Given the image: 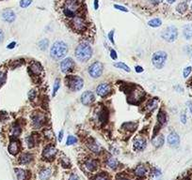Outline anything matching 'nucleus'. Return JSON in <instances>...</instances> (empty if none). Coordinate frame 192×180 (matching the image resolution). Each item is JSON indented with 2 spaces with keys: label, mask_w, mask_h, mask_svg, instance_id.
<instances>
[{
  "label": "nucleus",
  "mask_w": 192,
  "mask_h": 180,
  "mask_svg": "<svg viewBox=\"0 0 192 180\" xmlns=\"http://www.w3.org/2000/svg\"><path fill=\"white\" fill-rule=\"evenodd\" d=\"M15 45H16V42H14V41H13V42L10 43V44L8 45V47H7V48H8V49H13V48L15 47Z\"/></svg>",
  "instance_id": "55"
},
{
  "label": "nucleus",
  "mask_w": 192,
  "mask_h": 180,
  "mask_svg": "<svg viewBox=\"0 0 192 180\" xmlns=\"http://www.w3.org/2000/svg\"><path fill=\"white\" fill-rule=\"evenodd\" d=\"M67 52H68V47L66 43L62 41H58L52 45L50 50V55L54 59L58 60L65 57Z\"/></svg>",
  "instance_id": "2"
},
{
  "label": "nucleus",
  "mask_w": 192,
  "mask_h": 180,
  "mask_svg": "<svg viewBox=\"0 0 192 180\" xmlns=\"http://www.w3.org/2000/svg\"><path fill=\"white\" fill-rule=\"evenodd\" d=\"M48 46H49V41H48L47 39H42V41L39 42L40 49L42 50V51L46 50L47 48H48Z\"/></svg>",
  "instance_id": "35"
},
{
  "label": "nucleus",
  "mask_w": 192,
  "mask_h": 180,
  "mask_svg": "<svg viewBox=\"0 0 192 180\" xmlns=\"http://www.w3.org/2000/svg\"><path fill=\"white\" fill-rule=\"evenodd\" d=\"M181 121L183 124H186V115L185 114H181Z\"/></svg>",
  "instance_id": "52"
},
{
  "label": "nucleus",
  "mask_w": 192,
  "mask_h": 180,
  "mask_svg": "<svg viewBox=\"0 0 192 180\" xmlns=\"http://www.w3.org/2000/svg\"><path fill=\"white\" fill-rule=\"evenodd\" d=\"M154 3H157V4H158V3H161L163 0H154Z\"/></svg>",
  "instance_id": "62"
},
{
  "label": "nucleus",
  "mask_w": 192,
  "mask_h": 180,
  "mask_svg": "<svg viewBox=\"0 0 192 180\" xmlns=\"http://www.w3.org/2000/svg\"><path fill=\"white\" fill-rule=\"evenodd\" d=\"M94 99H95L94 94L90 91H86L81 95V102L85 106L90 105L94 101Z\"/></svg>",
  "instance_id": "14"
},
{
  "label": "nucleus",
  "mask_w": 192,
  "mask_h": 180,
  "mask_svg": "<svg viewBox=\"0 0 192 180\" xmlns=\"http://www.w3.org/2000/svg\"><path fill=\"white\" fill-rule=\"evenodd\" d=\"M77 142V139L74 137V136H72V135H69L67 138V142H66V145L67 146H71V145H74Z\"/></svg>",
  "instance_id": "39"
},
{
  "label": "nucleus",
  "mask_w": 192,
  "mask_h": 180,
  "mask_svg": "<svg viewBox=\"0 0 192 180\" xmlns=\"http://www.w3.org/2000/svg\"><path fill=\"white\" fill-rule=\"evenodd\" d=\"M157 104H158V101H157V99H151V101L148 102V104H147V106H146V110H147L148 112H153L154 110L157 109Z\"/></svg>",
  "instance_id": "27"
},
{
  "label": "nucleus",
  "mask_w": 192,
  "mask_h": 180,
  "mask_svg": "<svg viewBox=\"0 0 192 180\" xmlns=\"http://www.w3.org/2000/svg\"><path fill=\"white\" fill-rule=\"evenodd\" d=\"M111 92V86L107 83H100L96 88V93L101 98H104L107 96Z\"/></svg>",
  "instance_id": "11"
},
{
  "label": "nucleus",
  "mask_w": 192,
  "mask_h": 180,
  "mask_svg": "<svg viewBox=\"0 0 192 180\" xmlns=\"http://www.w3.org/2000/svg\"><path fill=\"white\" fill-rule=\"evenodd\" d=\"M62 138H63V130H61V132H59V134H58V141L61 142Z\"/></svg>",
  "instance_id": "56"
},
{
  "label": "nucleus",
  "mask_w": 192,
  "mask_h": 180,
  "mask_svg": "<svg viewBox=\"0 0 192 180\" xmlns=\"http://www.w3.org/2000/svg\"><path fill=\"white\" fill-rule=\"evenodd\" d=\"M114 66H115L116 68H119V69H122V70H123L127 71V72H129V71H130V68L128 67L126 64H125V63H122V62L115 63Z\"/></svg>",
  "instance_id": "37"
},
{
  "label": "nucleus",
  "mask_w": 192,
  "mask_h": 180,
  "mask_svg": "<svg viewBox=\"0 0 192 180\" xmlns=\"http://www.w3.org/2000/svg\"><path fill=\"white\" fill-rule=\"evenodd\" d=\"M52 175V171L50 168H46V169H43L41 173H40L39 177L41 180H48Z\"/></svg>",
  "instance_id": "24"
},
{
  "label": "nucleus",
  "mask_w": 192,
  "mask_h": 180,
  "mask_svg": "<svg viewBox=\"0 0 192 180\" xmlns=\"http://www.w3.org/2000/svg\"><path fill=\"white\" fill-rule=\"evenodd\" d=\"M89 148L93 152H94V153H99L100 150H101V147H100V146L96 142L90 143L89 145Z\"/></svg>",
  "instance_id": "32"
},
{
  "label": "nucleus",
  "mask_w": 192,
  "mask_h": 180,
  "mask_svg": "<svg viewBox=\"0 0 192 180\" xmlns=\"http://www.w3.org/2000/svg\"><path fill=\"white\" fill-rule=\"evenodd\" d=\"M113 35H114V31L112 30L111 32H109V41L112 42V43H114V39H113Z\"/></svg>",
  "instance_id": "51"
},
{
  "label": "nucleus",
  "mask_w": 192,
  "mask_h": 180,
  "mask_svg": "<svg viewBox=\"0 0 192 180\" xmlns=\"http://www.w3.org/2000/svg\"><path fill=\"white\" fill-rule=\"evenodd\" d=\"M146 140L143 137H138L134 140V148L137 151H142L146 147Z\"/></svg>",
  "instance_id": "17"
},
{
  "label": "nucleus",
  "mask_w": 192,
  "mask_h": 180,
  "mask_svg": "<svg viewBox=\"0 0 192 180\" xmlns=\"http://www.w3.org/2000/svg\"><path fill=\"white\" fill-rule=\"evenodd\" d=\"M20 149H21V145H20V142L17 140H11L10 145H9V152L11 155H16L19 153Z\"/></svg>",
  "instance_id": "15"
},
{
  "label": "nucleus",
  "mask_w": 192,
  "mask_h": 180,
  "mask_svg": "<svg viewBox=\"0 0 192 180\" xmlns=\"http://www.w3.org/2000/svg\"><path fill=\"white\" fill-rule=\"evenodd\" d=\"M6 81V73L3 72V71H0V85Z\"/></svg>",
  "instance_id": "47"
},
{
  "label": "nucleus",
  "mask_w": 192,
  "mask_h": 180,
  "mask_svg": "<svg viewBox=\"0 0 192 180\" xmlns=\"http://www.w3.org/2000/svg\"><path fill=\"white\" fill-rule=\"evenodd\" d=\"M65 81L68 87L72 91H79L83 88L84 86V80L79 77V76H67L65 78Z\"/></svg>",
  "instance_id": "3"
},
{
  "label": "nucleus",
  "mask_w": 192,
  "mask_h": 180,
  "mask_svg": "<svg viewBox=\"0 0 192 180\" xmlns=\"http://www.w3.org/2000/svg\"><path fill=\"white\" fill-rule=\"evenodd\" d=\"M74 67V60L70 57L63 59L61 63V70L63 73H67V72H69V71L73 70Z\"/></svg>",
  "instance_id": "12"
},
{
  "label": "nucleus",
  "mask_w": 192,
  "mask_h": 180,
  "mask_svg": "<svg viewBox=\"0 0 192 180\" xmlns=\"http://www.w3.org/2000/svg\"><path fill=\"white\" fill-rule=\"evenodd\" d=\"M97 161H95V159H87V161H85V163H84V167L86 168V170L88 172H93L95 171L96 169H97Z\"/></svg>",
  "instance_id": "19"
},
{
  "label": "nucleus",
  "mask_w": 192,
  "mask_h": 180,
  "mask_svg": "<svg viewBox=\"0 0 192 180\" xmlns=\"http://www.w3.org/2000/svg\"><path fill=\"white\" fill-rule=\"evenodd\" d=\"M189 110H190V113H191V114H192V103H189Z\"/></svg>",
  "instance_id": "61"
},
{
  "label": "nucleus",
  "mask_w": 192,
  "mask_h": 180,
  "mask_svg": "<svg viewBox=\"0 0 192 180\" xmlns=\"http://www.w3.org/2000/svg\"><path fill=\"white\" fill-rule=\"evenodd\" d=\"M29 70L31 72H33L35 75H39L40 73H42V67L41 66V64L38 62H33L29 67Z\"/></svg>",
  "instance_id": "21"
},
{
  "label": "nucleus",
  "mask_w": 192,
  "mask_h": 180,
  "mask_svg": "<svg viewBox=\"0 0 192 180\" xmlns=\"http://www.w3.org/2000/svg\"><path fill=\"white\" fill-rule=\"evenodd\" d=\"M106 166L111 170H115L119 167V161L115 158H109L106 159Z\"/></svg>",
  "instance_id": "23"
},
{
  "label": "nucleus",
  "mask_w": 192,
  "mask_h": 180,
  "mask_svg": "<svg viewBox=\"0 0 192 180\" xmlns=\"http://www.w3.org/2000/svg\"><path fill=\"white\" fill-rule=\"evenodd\" d=\"M153 143H154V146H157V147H160L161 146H163V143H164V137H163V135L157 136V138H154L153 140Z\"/></svg>",
  "instance_id": "30"
},
{
  "label": "nucleus",
  "mask_w": 192,
  "mask_h": 180,
  "mask_svg": "<svg viewBox=\"0 0 192 180\" xmlns=\"http://www.w3.org/2000/svg\"><path fill=\"white\" fill-rule=\"evenodd\" d=\"M45 137H47L48 139H53V137H54V134L51 131V130H46L45 131Z\"/></svg>",
  "instance_id": "46"
},
{
  "label": "nucleus",
  "mask_w": 192,
  "mask_h": 180,
  "mask_svg": "<svg viewBox=\"0 0 192 180\" xmlns=\"http://www.w3.org/2000/svg\"><path fill=\"white\" fill-rule=\"evenodd\" d=\"M93 55V49L88 43L82 42L75 49V57L80 62H87Z\"/></svg>",
  "instance_id": "1"
},
{
  "label": "nucleus",
  "mask_w": 192,
  "mask_h": 180,
  "mask_svg": "<svg viewBox=\"0 0 192 180\" xmlns=\"http://www.w3.org/2000/svg\"><path fill=\"white\" fill-rule=\"evenodd\" d=\"M191 71H192V68L191 67H186L185 70H184V71H183V76H184V78H187L189 76V74L191 73Z\"/></svg>",
  "instance_id": "40"
},
{
  "label": "nucleus",
  "mask_w": 192,
  "mask_h": 180,
  "mask_svg": "<svg viewBox=\"0 0 192 180\" xmlns=\"http://www.w3.org/2000/svg\"><path fill=\"white\" fill-rule=\"evenodd\" d=\"M110 57H111L112 59H114V60L117 59V53H116L115 50H113V49L110 50Z\"/></svg>",
  "instance_id": "49"
},
{
  "label": "nucleus",
  "mask_w": 192,
  "mask_h": 180,
  "mask_svg": "<svg viewBox=\"0 0 192 180\" xmlns=\"http://www.w3.org/2000/svg\"><path fill=\"white\" fill-rule=\"evenodd\" d=\"M36 96H37V92H36V90L32 89L29 92V99H30V101H34V99H36Z\"/></svg>",
  "instance_id": "44"
},
{
  "label": "nucleus",
  "mask_w": 192,
  "mask_h": 180,
  "mask_svg": "<svg viewBox=\"0 0 192 180\" xmlns=\"http://www.w3.org/2000/svg\"><path fill=\"white\" fill-rule=\"evenodd\" d=\"M135 70L137 71L138 73H141V72H142V71H143V69H142V67H141V66H137V67H136Z\"/></svg>",
  "instance_id": "53"
},
{
  "label": "nucleus",
  "mask_w": 192,
  "mask_h": 180,
  "mask_svg": "<svg viewBox=\"0 0 192 180\" xmlns=\"http://www.w3.org/2000/svg\"><path fill=\"white\" fill-rule=\"evenodd\" d=\"M32 159H33V156L29 153H24L20 156L19 158V161L20 163H22V164H29V163L32 161Z\"/></svg>",
  "instance_id": "22"
},
{
  "label": "nucleus",
  "mask_w": 192,
  "mask_h": 180,
  "mask_svg": "<svg viewBox=\"0 0 192 180\" xmlns=\"http://www.w3.org/2000/svg\"><path fill=\"white\" fill-rule=\"evenodd\" d=\"M93 180H110V177L106 173H100L95 175Z\"/></svg>",
  "instance_id": "33"
},
{
  "label": "nucleus",
  "mask_w": 192,
  "mask_h": 180,
  "mask_svg": "<svg viewBox=\"0 0 192 180\" xmlns=\"http://www.w3.org/2000/svg\"><path fill=\"white\" fill-rule=\"evenodd\" d=\"M166 120H167V117H166L165 112L160 110L159 113L157 114V121H158V123L162 126L166 123Z\"/></svg>",
  "instance_id": "29"
},
{
  "label": "nucleus",
  "mask_w": 192,
  "mask_h": 180,
  "mask_svg": "<svg viewBox=\"0 0 192 180\" xmlns=\"http://www.w3.org/2000/svg\"><path fill=\"white\" fill-rule=\"evenodd\" d=\"M72 23H73L74 29L77 32H82L84 30H86L87 28L86 21L82 17H80V16H75L73 19V21H72Z\"/></svg>",
  "instance_id": "9"
},
{
  "label": "nucleus",
  "mask_w": 192,
  "mask_h": 180,
  "mask_svg": "<svg viewBox=\"0 0 192 180\" xmlns=\"http://www.w3.org/2000/svg\"><path fill=\"white\" fill-rule=\"evenodd\" d=\"M134 173H135L136 177H138L139 178L144 177L147 174V168H146V166H144L143 164H139V165H138L137 167L135 168Z\"/></svg>",
  "instance_id": "20"
},
{
  "label": "nucleus",
  "mask_w": 192,
  "mask_h": 180,
  "mask_svg": "<svg viewBox=\"0 0 192 180\" xmlns=\"http://www.w3.org/2000/svg\"><path fill=\"white\" fill-rule=\"evenodd\" d=\"M61 165L64 167V168H69L71 166V163L69 161V159H68L67 158H63L61 159Z\"/></svg>",
  "instance_id": "43"
},
{
  "label": "nucleus",
  "mask_w": 192,
  "mask_h": 180,
  "mask_svg": "<svg viewBox=\"0 0 192 180\" xmlns=\"http://www.w3.org/2000/svg\"><path fill=\"white\" fill-rule=\"evenodd\" d=\"M144 96V91L141 88V87L138 86H134L133 88H132L130 91H129V95H128V99H129V101H131V99H133L132 101V103H138V101H141L142 98Z\"/></svg>",
  "instance_id": "7"
},
{
  "label": "nucleus",
  "mask_w": 192,
  "mask_h": 180,
  "mask_svg": "<svg viewBox=\"0 0 192 180\" xmlns=\"http://www.w3.org/2000/svg\"><path fill=\"white\" fill-rule=\"evenodd\" d=\"M57 152L58 150L56 149L54 146H47L42 151V157L47 159V161H51V159H53L56 157Z\"/></svg>",
  "instance_id": "13"
},
{
  "label": "nucleus",
  "mask_w": 192,
  "mask_h": 180,
  "mask_svg": "<svg viewBox=\"0 0 192 180\" xmlns=\"http://www.w3.org/2000/svg\"><path fill=\"white\" fill-rule=\"evenodd\" d=\"M97 117H98V121L104 123V122H106L107 119V113H106V112H104V111H101L100 113H98Z\"/></svg>",
  "instance_id": "36"
},
{
  "label": "nucleus",
  "mask_w": 192,
  "mask_h": 180,
  "mask_svg": "<svg viewBox=\"0 0 192 180\" xmlns=\"http://www.w3.org/2000/svg\"><path fill=\"white\" fill-rule=\"evenodd\" d=\"M31 3H32V0H21V1H20V6L22 8H26V7H29Z\"/></svg>",
  "instance_id": "42"
},
{
  "label": "nucleus",
  "mask_w": 192,
  "mask_h": 180,
  "mask_svg": "<svg viewBox=\"0 0 192 180\" xmlns=\"http://www.w3.org/2000/svg\"><path fill=\"white\" fill-rule=\"evenodd\" d=\"M114 8H116V9H117V10H122V11H128V10H127V9H125V7L120 6V5H114Z\"/></svg>",
  "instance_id": "50"
},
{
  "label": "nucleus",
  "mask_w": 192,
  "mask_h": 180,
  "mask_svg": "<svg viewBox=\"0 0 192 180\" xmlns=\"http://www.w3.org/2000/svg\"><path fill=\"white\" fill-rule=\"evenodd\" d=\"M99 8V4H98V0H94V9L97 10Z\"/></svg>",
  "instance_id": "58"
},
{
  "label": "nucleus",
  "mask_w": 192,
  "mask_h": 180,
  "mask_svg": "<svg viewBox=\"0 0 192 180\" xmlns=\"http://www.w3.org/2000/svg\"><path fill=\"white\" fill-rule=\"evenodd\" d=\"M183 34H184V37L186 39H192V25H186L184 26Z\"/></svg>",
  "instance_id": "26"
},
{
  "label": "nucleus",
  "mask_w": 192,
  "mask_h": 180,
  "mask_svg": "<svg viewBox=\"0 0 192 180\" xmlns=\"http://www.w3.org/2000/svg\"><path fill=\"white\" fill-rule=\"evenodd\" d=\"M15 173H16V177H17L18 180H26L27 174L25 170L23 169H15Z\"/></svg>",
  "instance_id": "28"
},
{
  "label": "nucleus",
  "mask_w": 192,
  "mask_h": 180,
  "mask_svg": "<svg viewBox=\"0 0 192 180\" xmlns=\"http://www.w3.org/2000/svg\"><path fill=\"white\" fill-rule=\"evenodd\" d=\"M186 1H190V0H186Z\"/></svg>",
  "instance_id": "63"
},
{
  "label": "nucleus",
  "mask_w": 192,
  "mask_h": 180,
  "mask_svg": "<svg viewBox=\"0 0 192 180\" xmlns=\"http://www.w3.org/2000/svg\"><path fill=\"white\" fill-rule=\"evenodd\" d=\"M176 1V0H167V2L169 3V4H173V3H174Z\"/></svg>",
  "instance_id": "60"
},
{
  "label": "nucleus",
  "mask_w": 192,
  "mask_h": 180,
  "mask_svg": "<svg viewBox=\"0 0 192 180\" xmlns=\"http://www.w3.org/2000/svg\"><path fill=\"white\" fill-rule=\"evenodd\" d=\"M59 86H61V85H59V80L57 79L55 81V83H54V89H53V96H55L56 94H57V92L59 88Z\"/></svg>",
  "instance_id": "41"
},
{
  "label": "nucleus",
  "mask_w": 192,
  "mask_h": 180,
  "mask_svg": "<svg viewBox=\"0 0 192 180\" xmlns=\"http://www.w3.org/2000/svg\"><path fill=\"white\" fill-rule=\"evenodd\" d=\"M118 180H130V179H128L125 177H118Z\"/></svg>",
  "instance_id": "59"
},
{
  "label": "nucleus",
  "mask_w": 192,
  "mask_h": 180,
  "mask_svg": "<svg viewBox=\"0 0 192 180\" xmlns=\"http://www.w3.org/2000/svg\"><path fill=\"white\" fill-rule=\"evenodd\" d=\"M176 10H177L179 13L184 14V13H185L186 11L187 10V5H186V3H185V2L180 3L179 5L176 7Z\"/></svg>",
  "instance_id": "31"
},
{
  "label": "nucleus",
  "mask_w": 192,
  "mask_h": 180,
  "mask_svg": "<svg viewBox=\"0 0 192 180\" xmlns=\"http://www.w3.org/2000/svg\"><path fill=\"white\" fill-rule=\"evenodd\" d=\"M2 18L4 21H6L8 23H13L15 20V13L13 12V10H11L10 9L5 10L2 12Z\"/></svg>",
  "instance_id": "18"
},
{
  "label": "nucleus",
  "mask_w": 192,
  "mask_h": 180,
  "mask_svg": "<svg viewBox=\"0 0 192 180\" xmlns=\"http://www.w3.org/2000/svg\"><path fill=\"white\" fill-rule=\"evenodd\" d=\"M191 10H192V5H191Z\"/></svg>",
  "instance_id": "64"
},
{
  "label": "nucleus",
  "mask_w": 192,
  "mask_h": 180,
  "mask_svg": "<svg viewBox=\"0 0 192 180\" xmlns=\"http://www.w3.org/2000/svg\"><path fill=\"white\" fill-rule=\"evenodd\" d=\"M152 174H153L154 177H159V175H161V171L159 169H157V168H154L153 172H152Z\"/></svg>",
  "instance_id": "48"
},
{
  "label": "nucleus",
  "mask_w": 192,
  "mask_h": 180,
  "mask_svg": "<svg viewBox=\"0 0 192 180\" xmlns=\"http://www.w3.org/2000/svg\"><path fill=\"white\" fill-rule=\"evenodd\" d=\"M148 25H149L150 26H152V27H158V26H160L162 25V22H161V20L160 19L155 18V19H153V20H151V21H149Z\"/></svg>",
  "instance_id": "34"
},
{
  "label": "nucleus",
  "mask_w": 192,
  "mask_h": 180,
  "mask_svg": "<svg viewBox=\"0 0 192 180\" xmlns=\"http://www.w3.org/2000/svg\"><path fill=\"white\" fill-rule=\"evenodd\" d=\"M45 122V117L42 113H36L32 115V125L36 129H40Z\"/></svg>",
  "instance_id": "10"
},
{
  "label": "nucleus",
  "mask_w": 192,
  "mask_h": 180,
  "mask_svg": "<svg viewBox=\"0 0 192 180\" xmlns=\"http://www.w3.org/2000/svg\"><path fill=\"white\" fill-rule=\"evenodd\" d=\"M162 38L168 42H173L176 41V39L178 37V31L175 26H168L167 28L162 32Z\"/></svg>",
  "instance_id": "6"
},
{
  "label": "nucleus",
  "mask_w": 192,
  "mask_h": 180,
  "mask_svg": "<svg viewBox=\"0 0 192 180\" xmlns=\"http://www.w3.org/2000/svg\"><path fill=\"white\" fill-rule=\"evenodd\" d=\"M26 143H27V146L29 147V148H32L34 146H35V141L32 136H27L26 138Z\"/></svg>",
  "instance_id": "38"
},
{
  "label": "nucleus",
  "mask_w": 192,
  "mask_h": 180,
  "mask_svg": "<svg viewBox=\"0 0 192 180\" xmlns=\"http://www.w3.org/2000/svg\"><path fill=\"white\" fill-rule=\"evenodd\" d=\"M69 180H79V178H78V177H77V174H71V177H70Z\"/></svg>",
  "instance_id": "54"
},
{
  "label": "nucleus",
  "mask_w": 192,
  "mask_h": 180,
  "mask_svg": "<svg viewBox=\"0 0 192 180\" xmlns=\"http://www.w3.org/2000/svg\"><path fill=\"white\" fill-rule=\"evenodd\" d=\"M168 143L170 146L176 147L180 143V137L176 132H171L168 136Z\"/></svg>",
  "instance_id": "16"
},
{
  "label": "nucleus",
  "mask_w": 192,
  "mask_h": 180,
  "mask_svg": "<svg viewBox=\"0 0 192 180\" xmlns=\"http://www.w3.org/2000/svg\"><path fill=\"white\" fill-rule=\"evenodd\" d=\"M104 71V65L99 61L93 63L89 68V73L93 78L101 77Z\"/></svg>",
  "instance_id": "8"
},
{
  "label": "nucleus",
  "mask_w": 192,
  "mask_h": 180,
  "mask_svg": "<svg viewBox=\"0 0 192 180\" xmlns=\"http://www.w3.org/2000/svg\"><path fill=\"white\" fill-rule=\"evenodd\" d=\"M167 61V54L163 51H158L154 53L152 57V62L153 65L157 68V69H162L165 66Z\"/></svg>",
  "instance_id": "5"
},
{
  "label": "nucleus",
  "mask_w": 192,
  "mask_h": 180,
  "mask_svg": "<svg viewBox=\"0 0 192 180\" xmlns=\"http://www.w3.org/2000/svg\"><path fill=\"white\" fill-rule=\"evenodd\" d=\"M3 39H4V33H3V31L0 29V42H2Z\"/></svg>",
  "instance_id": "57"
},
{
  "label": "nucleus",
  "mask_w": 192,
  "mask_h": 180,
  "mask_svg": "<svg viewBox=\"0 0 192 180\" xmlns=\"http://www.w3.org/2000/svg\"><path fill=\"white\" fill-rule=\"evenodd\" d=\"M79 10L78 0H67L65 7L63 9V13L69 18H74L77 16V12Z\"/></svg>",
  "instance_id": "4"
},
{
  "label": "nucleus",
  "mask_w": 192,
  "mask_h": 180,
  "mask_svg": "<svg viewBox=\"0 0 192 180\" xmlns=\"http://www.w3.org/2000/svg\"><path fill=\"white\" fill-rule=\"evenodd\" d=\"M123 126L126 127V128H128L127 130H135V128L137 127V124H136V125H134V123H126V124H125V125H123Z\"/></svg>",
  "instance_id": "45"
},
{
  "label": "nucleus",
  "mask_w": 192,
  "mask_h": 180,
  "mask_svg": "<svg viewBox=\"0 0 192 180\" xmlns=\"http://www.w3.org/2000/svg\"><path fill=\"white\" fill-rule=\"evenodd\" d=\"M21 132H22V129H21V127L18 125V124H14V125L11 127L10 134L13 138H17L18 136L21 134Z\"/></svg>",
  "instance_id": "25"
}]
</instances>
